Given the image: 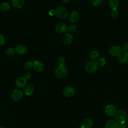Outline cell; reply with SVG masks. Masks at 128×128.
I'll return each instance as SVG.
<instances>
[{
	"label": "cell",
	"instance_id": "cell-1",
	"mask_svg": "<svg viewBox=\"0 0 128 128\" xmlns=\"http://www.w3.org/2000/svg\"><path fill=\"white\" fill-rule=\"evenodd\" d=\"M114 119L118 124H120L126 122L128 118V114L124 110H117L115 114Z\"/></svg>",
	"mask_w": 128,
	"mask_h": 128
},
{
	"label": "cell",
	"instance_id": "cell-2",
	"mask_svg": "<svg viewBox=\"0 0 128 128\" xmlns=\"http://www.w3.org/2000/svg\"><path fill=\"white\" fill-rule=\"evenodd\" d=\"M98 65L96 62L90 60L88 62L85 66V69L86 72L89 74H94L96 72L98 68Z\"/></svg>",
	"mask_w": 128,
	"mask_h": 128
},
{
	"label": "cell",
	"instance_id": "cell-3",
	"mask_svg": "<svg viewBox=\"0 0 128 128\" xmlns=\"http://www.w3.org/2000/svg\"><path fill=\"white\" fill-rule=\"evenodd\" d=\"M55 14L60 19H65L68 16V10L64 7L59 6L55 10Z\"/></svg>",
	"mask_w": 128,
	"mask_h": 128
},
{
	"label": "cell",
	"instance_id": "cell-4",
	"mask_svg": "<svg viewBox=\"0 0 128 128\" xmlns=\"http://www.w3.org/2000/svg\"><path fill=\"white\" fill-rule=\"evenodd\" d=\"M68 74L66 68L64 66H59L55 70L56 76L60 78H64Z\"/></svg>",
	"mask_w": 128,
	"mask_h": 128
},
{
	"label": "cell",
	"instance_id": "cell-5",
	"mask_svg": "<svg viewBox=\"0 0 128 128\" xmlns=\"http://www.w3.org/2000/svg\"><path fill=\"white\" fill-rule=\"evenodd\" d=\"M105 112L108 116H114L117 112L116 108L114 104H108L105 108Z\"/></svg>",
	"mask_w": 128,
	"mask_h": 128
},
{
	"label": "cell",
	"instance_id": "cell-6",
	"mask_svg": "<svg viewBox=\"0 0 128 128\" xmlns=\"http://www.w3.org/2000/svg\"><path fill=\"white\" fill-rule=\"evenodd\" d=\"M109 52L114 56H118L122 53V48L118 46H113L110 48Z\"/></svg>",
	"mask_w": 128,
	"mask_h": 128
},
{
	"label": "cell",
	"instance_id": "cell-7",
	"mask_svg": "<svg viewBox=\"0 0 128 128\" xmlns=\"http://www.w3.org/2000/svg\"><path fill=\"white\" fill-rule=\"evenodd\" d=\"M75 93V90L74 88L68 86H66L63 90V94L66 97H72Z\"/></svg>",
	"mask_w": 128,
	"mask_h": 128
},
{
	"label": "cell",
	"instance_id": "cell-8",
	"mask_svg": "<svg viewBox=\"0 0 128 128\" xmlns=\"http://www.w3.org/2000/svg\"><path fill=\"white\" fill-rule=\"evenodd\" d=\"M22 96V92L18 90H14L12 94V100L14 102H18L20 100Z\"/></svg>",
	"mask_w": 128,
	"mask_h": 128
},
{
	"label": "cell",
	"instance_id": "cell-9",
	"mask_svg": "<svg viewBox=\"0 0 128 128\" xmlns=\"http://www.w3.org/2000/svg\"><path fill=\"white\" fill-rule=\"evenodd\" d=\"M56 30L59 34H62L66 32L68 27L64 23H59L56 26Z\"/></svg>",
	"mask_w": 128,
	"mask_h": 128
},
{
	"label": "cell",
	"instance_id": "cell-10",
	"mask_svg": "<svg viewBox=\"0 0 128 128\" xmlns=\"http://www.w3.org/2000/svg\"><path fill=\"white\" fill-rule=\"evenodd\" d=\"M33 68L34 70L38 72H42L44 70V66L43 63L40 61H34L33 63Z\"/></svg>",
	"mask_w": 128,
	"mask_h": 128
},
{
	"label": "cell",
	"instance_id": "cell-11",
	"mask_svg": "<svg viewBox=\"0 0 128 128\" xmlns=\"http://www.w3.org/2000/svg\"><path fill=\"white\" fill-rule=\"evenodd\" d=\"M94 124L93 120L90 118H84L82 122V126L84 128H91Z\"/></svg>",
	"mask_w": 128,
	"mask_h": 128
},
{
	"label": "cell",
	"instance_id": "cell-12",
	"mask_svg": "<svg viewBox=\"0 0 128 128\" xmlns=\"http://www.w3.org/2000/svg\"><path fill=\"white\" fill-rule=\"evenodd\" d=\"M26 80L23 77H20L16 80V84L17 87L22 88L26 86Z\"/></svg>",
	"mask_w": 128,
	"mask_h": 128
},
{
	"label": "cell",
	"instance_id": "cell-13",
	"mask_svg": "<svg viewBox=\"0 0 128 128\" xmlns=\"http://www.w3.org/2000/svg\"><path fill=\"white\" fill-rule=\"evenodd\" d=\"M24 94L27 96H30L34 92V87L31 84H27L24 88Z\"/></svg>",
	"mask_w": 128,
	"mask_h": 128
},
{
	"label": "cell",
	"instance_id": "cell-14",
	"mask_svg": "<svg viewBox=\"0 0 128 128\" xmlns=\"http://www.w3.org/2000/svg\"><path fill=\"white\" fill-rule=\"evenodd\" d=\"M15 50L19 54H24L26 52L27 48L24 45L20 44L16 46Z\"/></svg>",
	"mask_w": 128,
	"mask_h": 128
},
{
	"label": "cell",
	"instance_id": "cell-15",
	"mask_svg": "<svg viewBox=\"0 0 128 128\" xmlns=\"http://www.w3.org/2000/svg\"><path fill=\"white\" fill-rule=\"evenodd\" d=\"M118 123L116 120H110L105 124V128H117Z\"/></svg>",
	"mask_w": 128,
	"mask_h": 128
},
{
	"label": "cell",
	"instance_id": "cell-16",
	"mask_svg": "<svg viewBox=\"0 0 128 128\" xmlns=\"http://www.w3.org/2000/svg\"><path fill=\"white\" fill-rule=\"evenodd\" d=\"M72 36L70 34H66L62 37V41L64 44H69L72 42Z\"/></svg>",
	"mask_w": 128,
	"mask_h": 128
},
{
	"label": "cell",
	"instance_id": "cell-17",
	"mask_svg": "<svg viewBox=\"0 0 128 128\" xmlns=\"http://www.w3.org/2000/svg\"><path fill=\"white\" fill-rule=\"evenodd\" d=\"M79 19L78 13L76 11L71 12L70 16V20L72 22H76Z\"/></svg>",
	"mask_w": 128,
	"mask_h": 128
},
{
	"label": "cell",
	"instance_id": "cell-18",
	"mask_svg": "<svg viewBox=\"0 0 128 128\" xmlns=\"http://www.w3.org/2000/svg\"><path fill=\"white\" fill-rule=\"evenodd\" d=\"M12 4L16 8H22L24 4V0H12Z\"/></svg>",
	"mask_w": 128,
	"mask_h": 128
},
{
	"label": "cell",
	"instance_id": "cell-19",
	"mask_svg": "<svg viewBox=\"0 0 128 128\" xmlns=\"http://www.w3.org/2000/svg\"><path fill=\"white\" fill-rule=\"evenodd\" d=\"M118 60L120 64H124L128 61V55H126L124 54H120L118 56Z\"/></svg>",
	"mask_w": 128,
	"mask_h": 128
},
{
	"label": "cell",
	"instance_id": "cell-20",
	"mask_svg": "<svg viewBox=\"0 0 128 128\" xmlns=\"http://www.w3.org/2000/svg\"><path fill=\"white\" fill-rule=\"evenodd\" d=\"M89 56L92 60H96L99 57L98 53L95 50H92L89 53Z\"/></svg>",
	"mask_w": 128,
	"mask_h": 128
},
{
	"label": "cell",
	"instance_id": "cell-21",
	"mask_svg": "<svg viewBox=\"0 0 128 128\" xmlns=\"http://www.w3.org/2000/svg\"><path fill=\"white\" fill-rule=\"evenodd\" d=\"M119 4V0H110L109 6L112 9L117 8Z\"/></svg>",
	"mask_w": 128,
	"mask_h": 128
},
{
	"label": "cell",
	"instance_id": "cell-22",
	"mask_svg": "<svg viewBox=\"0 0 128 128\" xmlns=\"http://www.w3.org/2000/svg\"><path fill=\"white\" fill-rule=\"evenodd\" d=\"M10 5L6 2H4L0 5V10L2 12H6L10 9Z\"/></svg>",
	"mask_w": 128,
	"mask_h": 128
},
{
	"label": "cell",
	"instance_id": "cell-23",
	"mask_svg": "<svg viewBox=\"0 0 128 128\" xmlns=\"http://www.w3.org/2000/svg\"><path fill=\"white\" fill-rule=\"evenodd\" d=\"M118 11L117 8H113L111 11V16L114 18H116L118 16Z\"/></svg>",
	"mask_w": 128,
	"mask_h": 128
},
{
	"label": "cell",
	"instance_id": "cell-24",
	"mask_svg": "<svg viewBox=\"0 0 128 128\" xmlns=\"http://www.w3.org/2000/svg\"><path fill=\"white\" fill-rule=\"evenodd\" d=\"M98 66H104L106 64V60L104 58H100L98 59V60L96 62Z\"/></svg>",
	"mask_w": 128,
	"mask_h": 128
},
{
	"label": "cell",
	"instance_id": "cell-25",
	"mask_svg": "<svg viewBox=\"0 0 128 128\" xmlns=\"http://www.w3.org/2000/svg\"><path fill=\"white\" fill-rule=\"evenodd\" d=\"M58 64L60 66H64L65 64V60L63 57H59L58 59Z\"/></svg>",
	"mask_w": 128,
	"mask_h": 128
},
{
	"label": "cell",
	"instance_id": "cell-26",
	"mask_svg": "<svg viewBox=\"0 0 128 128\" xmlns=\"http://www.w3.org/2000/svg\"><path fill=\"white\" fill-rule=\"evenodd\" d=\"M24 68L26 70H29L32 66H33V64L30 62H27L24 64Z\"/></svg>",
	"mask_w": 128,
	"mask_h": 128
},
{
	"label": "cell",
	"instance_id": "cell-27",
	"mask_svg": "<svg viewBox=\"0 0 128 128\" xmlns=\"http://www.w3.org/2000/svg\"><path fill=\"white\" fill-rule=\"evenodd\" d=\"M77 30V26L75 24H71L68 27L67 30L70 32H74Z\"/></svg>",
	"mask_w": 128,
	"mask_h": 128
},
{
	"label": "cell",
	"instance_id": "cell-28",
	"mask_svg": "<svg viewBox=\"0 0 128 128\" xmlns=\"http://www.w3.org/2000/svg\"><path fill=\"white\" fill-rule=\"evenodd\" d=\"M6 54L9 56H11L12 55H13L14 53V50L13 48H8L6 50Z\"/></svg>",
	"mask_w": 128,
	"mask_h": 128
},
{
	"label": "cell",
	"instance_id": "cell-29",
	"mask_svg": "<svg viewBox=\"0 0 128 128\" xmlns=\"http://www.w3.org/2000/svg\"><path fill=\"white\" fill-rule=\"evenodd\" d=\"M117 128H128V124L126 122L118 124Z\"/></svg>",
	"mask_w": 128,
	"mask_h": 128
},
{
	"label": "cell",
	"instance_id": "cell-30",
	"mask_svg": "<svg viewBox=\"0 0 128 128\" xmlns=\"http://www.w3.org/2000/svg\"><path fill=\"white\" fill-rule=\"evenodd\" d=\"M122 51L124 54L128 55V42L126 43L122 46Z\"/></svg>",
	"mask_w": 128,
	"mask_h": 128
},
{
	"label": "cell",
	"instance_id": "cell-31",
	"mask_svg": "<svg viewBox=\"0 0 128 128\" xmlns=\"http://www.w3.org/2000/svg\"><path fill=\"white\" fill-rule=\"evenodd\" d=\"M103 2V0H92V4L94 6H97Z\"/></svg>",
	"mask_w": 128,
	"mask_h": 128
},
{
	"label": "cell",
	"instance_id": "cell-32",
	"mask_svg": "<svg viewBox=\"0 0 128 128\" xmlns=\"http://www.w3.org/2000/svg\"><path fill=\"white\" fill-rule=\"evenodd\" d=\"M30 77H31V74L30 72H25L23 76V78H25L26 80L30 79Z\"/></svg>",
	"mask_w": 128,
	"mask_h": 128
},
{
	"label": "cell",
	"instance_id": "cell-33",
	"mask_svg": "<svg viewBox=\"0 0 128 128\" xmlns=\"http://www.w3.org/2000/svg\"><path fill=\"white\" fill-rule=\"evenodd\" d=\"M4 43V38L3 36L0 34V46L3 45Z\"/></svg>",
	"mask_w": 128,
	"mask_h": 128
},
{
	"label": "cell",
	"instance_id": "cell-34",
	"mask_svg": "<svg viewBox=\"0 0 128 128\" xmlns=\"http://www.w3.org/2000/svg\"><path fill=\"white\" fill-rule=\"evenodd\" d=\"M49 14L50 16H53L54 14H55V10H50L49 12Z\"/></svg>",
	"mask_w": 128,
	"mask_h": 128
},
{
	"label": "cell",
	"instance_id": "cell-35",
	"mask_svg": "<svg viewBox=\"0 0 128 128\" xmlns=\"http://www.w3.org/2000/svg\"><path fill=\"white\" fill-rule=\"evenodd\" d=\"M70 0H62V1L64 3H65V4L68 3V2H70Z\"/></svg>",
	"mask_w": 128,
	"mask_h": 128
},
{
	"label": "cell",
	"instance_id": "cell-36",
	"mask_svg": "<svg viewBox=\"0 0 128 128\" xmlns=\"http://www.w3.org/2000/svg\"><path fill=\"white\" fill-rule=\"evenodd\" d=\"M0 128H6L4 126H0Z\"/></svg>",
	"mask_w": 128,
	"mask_h": 128
},
{
	"label": "cell",
	"instance_id": "cell-37",
	"mask_svg": "<svg viewBox=\"0 0 128 128\" xmlns=\"http://www.w3.org/2000/svg\"><path fill=\"white\" fill-rule=\"evenodd\" d=\"M78 128H83L82 126H80V127H78Z\"/></svg>",
	"mask_w": 128,
	"mask_h": 128
},
{
	"label": "cell",
	"instance_id": "cell-38",
	"mask_svg": "<svg viewBox=\"0 0 128 128\" xmlns=\"http://www.w3.org/2000/svg\"><path fill=\"white\" fill-rule=\"evenodd\" d=\"M127 119H128V118H127Z\"/></svg>",
	"mask_w": 128,
	"mask_h": 128
}]
</instances>
